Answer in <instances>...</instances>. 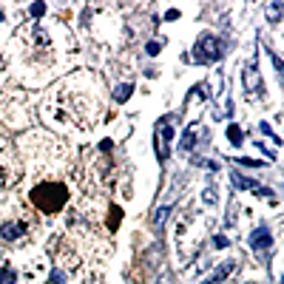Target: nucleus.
<instances>
[{"mask_svg": "<svg viewBox=\"0 0 284 284\" xmlns=\"http://www.w3.org/2000/svg\"><path fill=\"white\" fill-rule=\"evenodd\" d=\"M14 281H17V270L12 264H6V267L0 270V284H14Z\"/></svg>", "mask_w": 284, "mask_h": 284, "instance_id": "nucleus-16", "label": "nucleus"}, {"mask_svg": "<svg viewBox=\"0 0 284 284\" xmlns=\"http://www.w3.org/2000/svg\"><path fill=\"white\" fill-rule=\"evenodd\" d=\"M131 91H134V83H131V80H128V83H120L117 91H114V99H117V102H125V99L131 97Z\"/></svg>", "mask_w": 284, "mask_h": 284, "instance_id": "nucleus-13", "label": "nucleus"}, {"mask_svg": "<svg viewBox=\"0 0 284 284\" xmlns=\"http://www.w3.org/2000/svg\"><path fill=\"white\" fill-rule=\"evenodd\" d=\"M199 142H205V128L199 125V122H191V125L185 128L182 139H179V151H182V154H191Z\"/></svg>", "mask_w": 284, "mask_h": 284, "instance_id": "nucleus-8", "label": "nucleus"}, {"mask_svg": "<svg viewBox=\"0 0 284 284\" xmlns=\"http://www.w3.org/2000/svg\"><path fill=\"white\" fill-rule=\"evenodd\" d=\"M281 12H284V3H281V0H276V3H270V6H267V17H270V23H273V26L278 23Z\"/></svg>", "mask_w": 284, "mask_h": 284, "instance_id": "nucleus-15", "label": "nucleus"}, {"mask_svg": "<svg viewBox=\"0 0 284 284\" xmlns=\"http://www.w3.org/2000/svg\"><path fill=\"white\" fill-rule=\"evenodd\" d=\"M250 247H253L259 256L273 250V236H270V227H267V225L256 227L253 233H250Z\"/></svg>", "mask_w": 284, "mask_h": 284, "instance_id": "nucleus-9", "label": "nucleus"}, {"mask_svg": "<svg viewBox=\"0 0 284 284\" xmlns=\"http://www.w3.org/2000/svg\"><path fill=\"white\" fill-rule=\"evenodd\" d=\"M202 199H205L207 205H216V202H219V191H216V188L210 185V188H207V191L202 193Z\"/></svg>", "mask_w": 284, "mask_h": 284, "instance_id": "nucleus-17", "label": "nucleus"}, {"mask_svg": "<svg viewBox=\"0 0 284 284\" xmlns=\"http://www.w3.org/2000/svg\"><path fill=\"white\" fill-rule=\"evenodd\" d=\"M3 17H6V12H3V9H0V23H3Z\"/></svg>", "mask_w": 284, "mask_h": 284, "instance_id": "nucleus-24", "label": "nucleus"}, {"mask_svg": "<svg viewBox=\"0 0 284 284\" xmlns=\"http://www.w3.org/2000/svg\"><path fill=\"white\" fill-rule=\"evenodd\" d=\"M20 176V168H17V159L9 154V145L0 142V188H9L14 185V179Z\"/></svg>", "mask_w": 284, "mask_h": 284, "instance_id": "nucleus-7", "label": "nucleus"}, {"mask_svg": "<svg viewBox=\"0 0 284 284\" xmlns=\"http://www.w3.org/2000/svg\"><path fill=\"white\" fill-rule=\"evenodd\" d=\"M236 162H241V165H256V168H259V165H262V159H247V156H241V159H236Z\"/></svg>", "mask_w": 284, "mask_h": 284, "instance_id": "nucleus-21", "label": "nucleus"}, {"mask_svg": "<svg viewBox=\"0 0 284 284\" xmlns=\"http://www.w3.org/2000/svg\"><path fill=\"white\" fill-rule=\"evenodd\" d=\"M28 202L40 213H49V216L60 213L68 205V185L60 182V179H43L28 191Z\"/></svg>", "mask_w": 284, "mask_h": 284, "instance_id": "nucleus-2", "label": "nucleus"}, {"mask_svg": "<svg viewBox=\"0 0 284 284\" xmlns=\"http://www.w3.org/2000/svg\"><path fill=\"white\" fill-rule=\"evenodd\" d=\"M159 284H165V278H159Z\"/></svg>", "mask_w": 284, "mask_h": 284, "instance_id": "nucleus-25", "label": "nucleus"}, {"mask_svg": "<svg viewBox=\"0 0 284 284\" xmlns=\"http://www.w3.org/2000/svg\"><path fill=\"white\" fill-rule=\"evenodd\" d=\"M213 244H216V247H227L230 241H227V236H216V239H213Z\"/></svg>", "mask_w": 284, "mask_h": 284, "instance_id": "nucleus-22", "label": "nucleus"}, {"mask_svg": "<svg viewBox=\"0 0 284 284\" xmlns=\"http://www.w3.org/2000/svg\"><path fill=\"white\" fill-rule=\"evenodd\" d=\"M170 139H173V120L162 117V120L154 125V151H156V159H159V162H168Z\"/></svg>", "mask_w": 284, "mask_h": 284, "instance_id": "nucleus-5", "label": "nucleus"}, {"mask_svg": "<svg viewBox=\"0 0 284 284\" xmlns=\"http://www.w3.org/2000/svg\"><path fill=\"white\" fill-rule=\"evenodd\" d=\"M102 111L99 99V77L91 71L71 74L49 94L43 114L54 117V125L60 128H91Z\"/></svg>", "mask_w": 284, "mask_h": 284, "instance_id": "nucleus-1", "label": "nucleus"}, {"mask_svg": "<svg viewBox=\"0 0 284 284\" xmlns=\"http://www.w3.org/2000/svg\"><path fill=\"white\" fill-rule=\"evenodd\" d=\"M210 94H207V83H196L191 88V94H188V99H185V108L196 105V102H202V99H207Z\"/></svg>", "mask_w": 284, "mask_h": 284, "instance_id": "nucleus-11", "label": "nucleus"}, {"mask_svg": "<svg viewBox=\"0 0 284 284\" xmlns=\"http://www.w3.org/2000/svg\"><path fill=\"white\" fill-rule=\"evenodd\" d=\"M34 230V213L26 205H6V210L0 213V239L3 241H20Z\"/></svg>", "mask_w": 284, "mask_h": 284, "instance_id": "nucleus-3", "label": "nucleus"}, {"mask_svg": "<svg viewBox=\"0 0 284 284\" xmlns=\"http://www.w3.org/2000/svg\"><path fill=\"white\" fill-rule=\"evenodd\" d=\"M225 49H222V43L216 34L205 31V34H199V40L193 43V51H191V60L196 65H210V63H219Z\"/></svg>", "mask_w": 284, "mask_h": 284, "instance_id": "nucleus-4", "label": "nucleus"}, {"mask_svg": "<svg viewBox=\"0 0 284 284\" xmlns=\"http://www.w3.org/2000/svg\"><path fill=\"white\" fill-rule=\"evenodd\" d=\"M159 49H162V43H159V40H151L148 46H145V51H148L151 57H154V54H159Z\"/></svg>", "mask_w": 284, "mask_h": 284, "instance_id": "nucleus-19", "label": "nucleus"}, {"mask_svg": "<svg viewBox=\"0 0 284 284\" xmlns=\"http://www.w3.org/2000/svg\"><path fill=\"white\" fill-rule=\"evenodd\" d=\"M170 210H173V205H170V202L156 210V216H154V230H162V227H165V219L170 216Z\"/></svg>", "mask_w": 284, "mask_h": 284, "instance_id": "nucleus-12", "label": "nucleus"}, {"mask_svg": "<svg viewBox=\"0 0 284 284\" xmlns=\"http://www.w3.org/2000/svg\"><path fill=\"white\" fill-rule=\"evenodd\" d=\"M28 12H31V17H43V14H46V3H34Z\"/></svg>", "mask_w": 284, "mask_h": 284, "instance_id": "nucleus-20", "label": "nucleus"}, {"mask_svg": "<svg viewBox=\"0 0 284 284\" xmlns=\"http://www.w3.org/2000/svg\"><path fill=\"white\" fill-rule=\"evenodd\" d=\"M241 85H244V91H247V99L264 97V80H262V74H259V63H256V57L244 65V71H241Z\"/></svg>", "mask_w": 284, "mask_h": 284, "instance_id": "nucleus-6", "label": "nucleus"}, {"mask_svg": "<svg viewBox=\"0 0 284 284\" xmlns=\"http://www.w3.org/2000/svg\"><path fill=\"white\" fill-rule=\"evenodd\" d=\"M85 284H105V281H102V278H97V276H94V278H88V281H85Z\"/></svg>", "mask_w": 284, "mask_h": 284, "instance_id": "nucleus-23", "label": "nucleus"}, {"mask_svg": "<svg viewBox=\"0 0 284 284\" xmlns=\"http://www.w3.org/2000/svg\"><path fill=\"white\" fill-rule=\"evenodd\" d=\"M230 182H233L236 191H256V188H259L256 179L244 176V173H239V170H230Z\"/></svg>", "mask_w": 284, "mask_h": 284, "instance_id": "nucleus-10", "label": "nucleus"}, {"mask_svg": "<svg viewBox=\"0 0 284 284\" xmlns=\"http://www.w3.org/2000/svg\"><path fill=\"white\" fill-rule=\"evenodd\" d=\"M227 142H230V145H241V142H244V131H241L239 125H227Z\"/></svg>", "mask_w": 284, "mask_h": 284, "instance_id": "nucleus-14", "label": "nucleus"}, {"mask_svg": "<svg viewBox=\"0 0 284 284\" xmlns=\"http://www.w3.org/2000/svg\"><path fill=\"white\" fill-rule=\"evenodd\" d=\"M259 131H262L264 136H270V139L276 142V145H278V142H281V136H276V134H273V128H270L267 122H259Z\"/></svg>", "mask_w": 284, "mask_h": 284, "instance_id": "nucleus-18", "label": "nucleus"}]
</instances>
